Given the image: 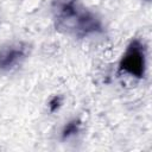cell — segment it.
Returning <instances> with one entry per match:
<instances>
[{"instance_id":"cell-1","label":"cell","mask_w":152,"mask_h":152,"mask_svg":"<svg viewBox=\"0 0 152 152\" xmlns=\"http://www.w3.org/2000/svg\"><path fill=\"white\" fill-rule=\"evenodd\" d=\"M56 26L77 37H87L102 31L100 19L91 12L81 8L76 0H59L55 8Z\"/></svg>"},{"instance_id":"cell-5","label":"cell","mask_w":152,"mask_h":152,"mask_svg":"<svg viewBox=\"0 0 152 152\" xmlns=\"http://www.w3.org/2000/svg\"><path fill=\"white\" fill-rule=\"evenodd\" d=\"M62 96H59V95H57V96H53L51 100H50V102H49V109H50V112H56V110H58L59 109V107L62 106Z\"/></svg>"},{"instance_id":"cell-2","label":"cell","mask_w":152,"mask_h":152,"mask_svg":"<svg viewBox=\"0 0 152 152\" xmlns=\"http://www.w3.org/2000/svg\"><path fill=\"white\" fill-rule=\"evenodd\" d=\"M119 69L132 77H144L146 69V52L144 44L139 39H134L129 43L120 59Z\"/></svg>"},{"instance_id":"cell-3","label":"cell","mask_w":152,"mask_h":152,"mask_svg":"<svg viewBox=\"0 0 152 152\" xmlns=\"http://www.w3.org/2000/svg\"><path fill=\"white\" fill-rule=\"evenodd\" d=\"M28 44L24 42L6 43L0 46V71L7 72L19 66L28 55Z\"/></svg>"},{"instance_id":"cell-4","label":"cell","mask_w":152,"mask_h":152,"mask_svg":"<svg viewBox=\"0 0 152 152\" xmlns=\"http://www.w3.org/2000/svg\"><path fill=\"white\" fill-rule=\"evenodd\" d=\"M81 128V121L78 119H74L71 121H69L68 124L64 125L63 129H62V139H69L72 135H76L80 132Z\"/></svg>"}]
</instances>
